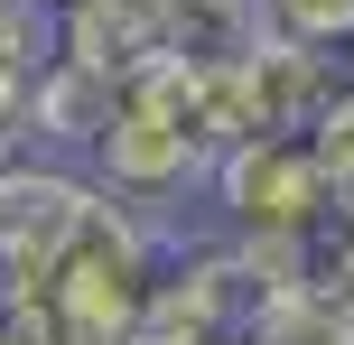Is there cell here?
Here are the masks:
<instances>
[{
	"mask_svg": "<svg viewBox=\"0 0 354 345\" xmlns=\"http://www.w3.org/2000/svg\"><path fill=\"white\" fill-rule=\"evenodd\" d=\"M224 149H233L224 75H177V66H168V75L122 84L112 131H103V149L84 159V178L103 187L112 205H131V215H149V224L177 234V205L214 187Z\"/></svg>",
	"mask_w": 354,
	"mask_h": 345,
	"instance_id": "1",
	"label": "cell"
},
{
	"mask_svg": "<svg viewBox=\"0 0 354 345\" xmlns=\"http://www.w3.org/2000/svg\"><path fill=\"white\" fill-rule=\"evenodd\" d=\"M205 196H214V234L233 252H252L270 280L308 290V261L336 224V187L317 168V140H233Z\"/></svg>",
	"mask_w": 354,
	"mask_h": 345,
	"instance_id": "2",
	"label": "cell"
},
{
	"mask_svg": "<svg viewBox=\"0 0 354 345\" xmlns=\"http://www.w3.org/2000/svg\"><path fill=\"white\" fill-rule=\"evenodd\" d=\"M84 205H93V178L66 159L0 168V345H37V308H47V280L66 261Z\"/></svg>",
	"mask_w": 354,
	"mask_h": 345,
	"instance_id": "3",
	"label": "cell"
},
{
	"mask_svg": "<svg viewBox=\"0 0 354 345\" xmlns=\"http://www.w3.org/2000/svg\"><path fill=\"white\" fill-rule=\"evenodd\" d=\"M345 56L317 47H289L270 37L243 75H224V112H233V140H317V122L345 103Z\"/></svg>",
	"mask_w": 354,
	"mask_h": 345,
	"instance_id": "4",
	"label": "cell"
},
{
	"mask_svg": "<svg viewBox=\"0 0 354 345\" xmlns=\"http://www.w3.org/2000/svg\"><path fill=\"white\" fill-rule=\"evenodd\" d=\"M56 56L103 75V84L168 75V0H75L56 19Z\"/></svg>",
	"mask_w": 354,
	"mask_h": 345,
	"instance_id": "5",
	"label": "cell"
},
{
	"mask_svg": "<svg viewBox=\"0 0 354 345\" xmlns=\"http://www.w3.org/2000/svg\"><path fill=\"white\" fill-rule=\"evenodd\" d=\"M56 75V19L0 0V168L37 159V93Z\"/></svg>",
	"mask_w": 354,
	"mask_h": 345,
	"instance_id": "6",
	"label": "cell"
},
{
	"mask_svg": "<svg viewBox=\"0 0 354 345\" xmlns=\"http://www.w3.org/2000/svg\"><path fill=\"white\" fill-rule=\"evenodd\" d=\"M270 37L289 47H317V56H354V0H261Z\"/></svg>",
	"mask_w": 354,
	"mask_h": 345,
	"instance_id": "7",
	"label": "cell"
},
{
	"mask_svg": "<svg viewBox=\"0 0 354 345\" xmlns=\"http://www.w3.org/2000/svg\"><path fill=\"white\" fill-rule=\"evenodd\" d=\"M252 345H354V327L326 308L317 290H280L261 308V327H252Z\"/></svg>",
	"mask_w": 354,
	"mask_h": 345,
	"instance_id": "8",
	"label": "cell"
},
{
	"mask_svg": "<svg viewBox=\"0 0 354 345\" xmlns=\"http://www.w3.org/2000/svg\"><path fill=\"white\" fill-rule=\"evenodd\" d=\"M308 290L326 299V308L354 327V205H336V224H326V243H317V261H308Z\"/></svg>",
	"mask_w": 354,
	"mask_h": 345,
	"instance_id": "9",
	"label": "cell"
},
{
	"mask_svg": "<svg viewBox=\"0 0 354 345\" xmlns=\"http://www.w3.org/2000/svg\"><path fill=\"white\" fill-rule=\"evenodd\" d=\"M317 168H326V187H336V205H354V84H345V103L317 122Z\"/></svg>",
	"mask_w": 354,
	"mask_h": 345,
	"instance_id": "10",
	"label": "cell"
},
{
	"mask_svg": "<svg viewBox=\"0 0 354 345\" xmlns=\"http://www.w3.org/2000/svg\"><path fill=\"white\" fill-rule=\"evenodd\" d=\"M19 10H47V19H66V10H75V0H19Z\"/></svg>",
	"mask_w": 354,
	"mask_h": 345,
	"instance_id": "11",
	"label": "cell"
}]
</instances>
